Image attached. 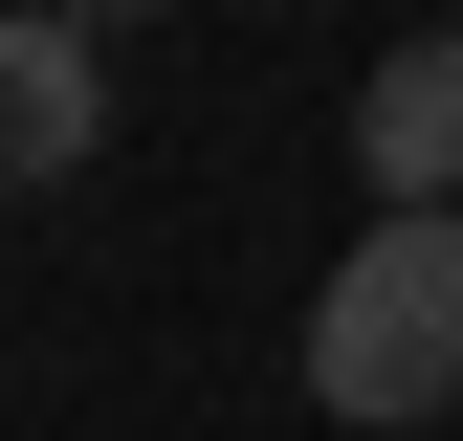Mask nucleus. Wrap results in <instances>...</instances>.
<instances>
[{"label":"nucleus","mask_w":463,"mask_h":441,"mask_svg":"<svg viewBox=\"0 0 463 441\" xmlns=\"http://www.w3.org/2000/svg\"><path fill=\"white\" fill-rule=\"evenodd\" d=\"M309 398L331 419H463V199L441 220H375L354 265H331L309 287Z\"/></svg>","instance_id":"nucleus-1"},{"label":"nucleus","mask_w":463,"mask_h":441,"mask_svg":"<svg viewBox=\"0 0 463 441\" xmlns=\"http://www.w3.org/2000/svg\"><path fill=\"white\" fill-rule=\"evenodd\" d=\"M354 177H375V220H441V199H463V23L375 44V89H354Z\"/></svg>","instance_id":"nucleus-2"},{"label":"nucleus","mask_w":463,"mask_h":441,"mask_svg":"<svg viewBox=\"0 0 463 441\" xmlns=\"http://www.w3.org/2000/svg\"><path fill=\"white\" fill-rule=\"evenodd\" d=\"M89 155H110V67H89L67 0H23V23H0V199L89 177Z\"/></svg>","instance_id":"nucleus-3"},{"label":"nucleus","mask_w":463,"mask_h":441,"mask_svg":"<svg viewBox=\"0 0 463 441\" xmlns=\"http://www.w3.org/2000/svg\"><path fill=\"white\" fill-rule=\"evenodd\" d=\"M67 23H133V0H67Z\"/></svg>","instance_id":"nucleus-4"}]
</instances>
